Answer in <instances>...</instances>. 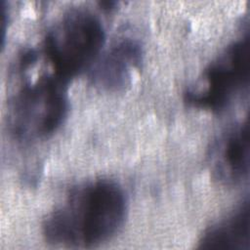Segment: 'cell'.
<instances>
[{"mask_svg": "<svg viewBox=\"0 0 250 250\" xmlns=\"http://www.w3.org/2000/svg\"><path fill=\"white\" fill-rule=\"evenodd\" d=\"M143 49L139 41L131 37L116 40L97 60L92 71L93 84L106 92H120L131 86L139 69Z\"/></svg>", "mask_w": 250, "mask_h": 250, "instance_id": "cell-6", "label": "cell"}, {"mask_svg": "<svg viewBox=\"0 0 250 250\" xmlns=\"http://www.w3.org/2000/svg\"><path fill=\"white\" fill-rule=\"evenodd\" d=\"M248 120L235 124L223 133L210 148L209 167L215 180L226 186H235L249 173Z\"/></svg>", "mask_w": 250, "mask_h": 250, "instance_id": "cell-5", "label": "cell"}, {"mask_svg": "<svg viewBox=\"0 0 250 250\" xmlns=\"http://www.w3.org/2000/svg\"><path fill=\"white\" fill-rule=\"evenodd\" d=\"M104 40L99 16L86 7H73L48 31L44 53L53 73L68 82L96 62Z\"/></svg>", "mask_w": 250, "mask_h": 250, "instance_id": "cell-2", "label": "cell"}, {"mask_svg": "<svg viewBox=\"0 0 250 250\" xmlns=\"http://www.w3.org/2000/svg\"><path fill=\"white\" fill-rule=\"evenodd\" d=\"M249 82V36L229 44L185 92V102L194 108L220 112L228 108Z\"/></svg>", "mask_w": 250, "mask_h": 250, "instance_id": "cell-4", "label": "cell"}, {"mask_svg": "<svg viewBox=\"0 0 250 250\" xmlns=\"http://www.w3.org/2000/svg\"><path fill=\"white\" fill-rule=\"evenodd\" d=\"M66 85L67 81L53 72L24 83L8 104L11 134L21 141H34L56 132L68 112Z\"/></svg>", "mask_w": 250, "mask_h": 250, "instance_id": "cell-3", "label": "cell"}, {"mask_svg": "<svg viewBox=\"0 0 250 250\" xmlns=\"http://www.w3.org/2000/svg\"><path fill=\"white\" fill-rule=\"evenodd\" d=\"M249 242L250 211L249 201L245 199L234 211L205 230L198 247L248 250Z\"/></svg>", "mask_w": 250, "mask_h": 250, "instance_id": "cell-7", "label": "cell"}, {"mask_svg": "<svg viewBox=\"0 0 250 250\" xmlns=\"http://www.w3.org/2000/svg\"><path fill=\"white\" fill-rule=\"evenodd\" d=\"M126 196L113 180L97 179L73 188L43 223V235L54 245L90 247L113 236L124 223Z\"/></svg>", "mask_w": 250, "mask_h": 250, "instance_id": "cell-1", "label": "cell"}]
</instances>
